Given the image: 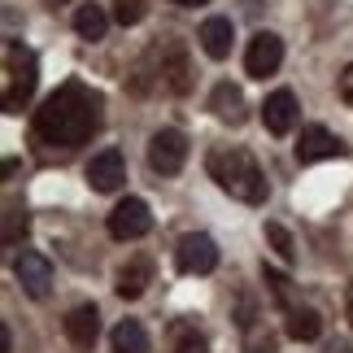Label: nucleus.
Wrapping results in <instances>:
<instances>
[{
	"mask_svg": "<svg viewBox=\"0 0 353 353\" xmlns=\"http://www.w3.org/2000/svg\"><path fill=\"white\" fill-rule=\"evenodd\" d=\"M35 83H39L35 52L9 39L5 44V114H22L35 97Z\"/></svg>",
	"mask_w": 353,
	"mask_h": 353,
	"instance_id": "7ed1b4c3",
	"label": "nucleus"
},
{
	"mask_svg": "<svg viewBox=\"0 0 353 353\" xmlns=\"http://www.w3.org/2000/svg\"><path fill=\"white\" fill-rule=\"evenodd\" d=\"M349 323H353V283H349Z\"/></svg>",
	"mask_w": 353,
	"mask_h": 353,
	"instance_id": "cd10ccee",
	"label": "nucleus"
},
{
	"mask_svg": "<svg viewBox=\"0 0 353 353\" xmlns=\"http://www.w3.org/2000/svg\"><path fill=\"white\" fill-rule=\"evenodd\" d=\"M296 114H301V105H296V97H292L288 88L270 92L266 105H262V122H266L270 135H288V131L296 127Z\"/></svg>",
	"mask_w": 353,
	"mask_h": 353,
	"instance_id": "f8f14e48",
	"label": "nucleus"
},
{
	"mask_svg": "<svg viewBox=\"0 0 353 353\" xmlns=\"http://www.w3.org/2000/svg\"><path fill=\"white\" fill-rule=\"evenodd\" d=\"M122 179H127V161H122L118 148H101L88 161V188L92 192H118Z\"/></svg>",
	"mask_w": 353,
	"mask_h": 353,
	"instance_id": "9d476101",
	"label": "nucleus"
},
{
	"mask_svg": "<svg viewBox=\"0 0 353 353\" xmlns=\"http://www.w3.org/2000/svg\"><path fill=\"white\" fill-rule=\"evenodd\" d=\"M44 5H65V0H44Z\"/></svg>",
	"mask_w": 353,
	"mask_h": 353,
	"instance_id": "c85d7f7f",
	"label": "nucleus"
},
{
	"mask_svg": "<svg viewBox=\"0 0 353 353\" xmlns=\"http://www.w3.org/2000/svg\"><path fill=\"white\" fill-rule=\"evenodd\" d=\"M174 266H179L183 275H210V270L219 266V244H214L205 232L183 236L179 249H174Z\"/></svg>",
	"mask_w": 353,
	"mask_h": 353,
	"instance_id": "39448f33",
	"label": "nucleus"
},
{
	"mask_svg": "<svg viewBox=\"0 0 353 353\" xmlns=\"http://www.w3.org/2000/svg\"><path fill=\"white\" fill-rule=\"evenodd\" d=\"M288 336H292V341H319V336H323V319H319V310H310V305H292V310H288Z\"/></svg>",
	"mask_w": 353,
	"mask_h": 353,
	"instance_id": "a211bd4d",
	"label": "nucleus"
},
{
	"mask_svg": "<svg viewBox=\"0 0 353 353\" xmlns=\"http://www.w3.org/2000/svg\"><path fill=\"white\" fill-rule=\"evenodd\" d=\"M9 349H13V341H9V327L0 323V353H9Z\"/></svg>",
	"mask_w": 353,
	"mask_h": 353,
	"instance_id": "a878e982",
	"label": "nucleus"
},
{
	"mask_svg": "<svg viewBox=\"0 0 353 353\" xmlns=\"http://www.w3.org/2000/svg\"><path fill=\"white\" fill-rule=\"evenodd\" d=\"M249 353H270V349H249Z\"/></svg>",
	"mask_w": 353,
	"mask_h": 353,
	"instance_id": "c756f323",
	"label": "nucleus"
},
{
	"mask_svg": "<svg viewBox=\"0 0 353 353\" xmlns=\"http://www.w3.org/2000/svg\"><path fill=\"white\" fill-rule=\"evenodd\" d=\"M262 279H266V288H270V296L283 305V310H292V279L283 275V270H275V266H266L262 262Z\"/></svg>",
	"mask_w": 353,
	"mask_h": 353,
	"instance_id": "aec40b11",
	"label": "nucleus"
},
{
	"mask_svg": "<svg viewBox=\"0 0 353 353\" xmlns=\"http://www.w3.org/2000/svg\"><path fill=\"white\" fill-rule=\"evenodd\" d=\"M170 5H183V9H196V5H210V0H170Z\"/></svg>",
	"mask_w": 353,
	"mask_h": 353,
	"instance_id": "bb28decb",
	"label": "nucleus"
},
{
	"mask_svg": "<svg viewBox=\"0 0 353 353\" xmlns=\"http://www.w3.org/2000/svg\"><path fill=\"white\" fill-rule=\"evenodd\" d=\"M148 227H153V214H148V205L140 196L118 201L114 214H110V236L114 240H140V236H148Z\"/></svg>",
	"mask_w": 353,
	"mask_h": 353,
	"instance_id": "0eeeda50",
	"label": "nucleus"
},
{
	"mask_svg": "<svg viewBox=\"0 0 353 353\" xmlns=\"http://www.w3.org/2000/svg\"><path fill=\"white\" fill-rule=\"evenodd\" d=\"M61 327H65V341H70L74 349H92L97 336H101V310L97 305H74Z\"/></svg>",
	"mask_w": 353,
	"mask_h": 353,
	"instance_id": "ddd939ff",
	"label": "nucleus"
},
{
	"mask_svg": "<svg viewBox=\"0 0 353 353\" xmlns=\"http://www.w3.org/2000/svg\"><path fill=\"white\" fill-rule=\"evenodd\" d=\"M13 279L22 283L26 296H35V301H44L48 288H52V266L44 253H18V262H13Z\"/></svg>",
	"mask_w": 353,
	"mask_h": 353,
	"instance_id": "1a4fd4ad",
	"label": "nucleus"
},
{
	"mask_svg": "<svg viewBox=\"0 0 353 353\" xmlns=\"http://www.w3.org/2000/svg\"><path fill=\"white\" fill-rule=\"evenodd\" d=\"M205 170H210V179L223 188L227 196H236L244 201V205H266V174L262 166H257V157L249 153V148H240V144H223V148H214V153L205 157Z\"/></svg>",
	"mask_w": 353,
	"mask_h": 353,
	"instance_id": "f03ea898",
	"label": "nucleus"
},
{
	"mask_svg": "<svg viewBox=\"0 0 353 353\" xmlns=\"http://www.w3.org/2000/svg\"><path fill=\"white\" fill-rule=\"evenodd\" d=\"M332 157H345V144L341 135H332L327 127H305L301 135H296V161L301 166H314V161H332Z\"/></svg>",
	"mask_w": 353,
	"mask_h": 353,
	"instance_id": "6e6552de",
	"label": "nucleus"
},
{
	"mask_svg": "<svg viewBox=\"0 0 353 353\" xmlns=\"http://www.w3.org/2000/svg\"><path fill=\"white\" fill-rule=\"evenodd\" d=\"M183 161H188L183 131H174V127L153 131V140H148V166H153V174H161V179H166V174H179Z\"/></svg>",
	"mask_w": 353,
	"mask_h": 353,
	"instance_id": "20e7f679",
	"label": "nucleus"
},
{
	"mask_svg": "<svg viewBox=\"0 0 353 353\" xmlns=\"http://www.w3.org/2000/svg\"><path fill=\"white\" fill-rule=\"evenodd\" d=\"M210 110L219 122H232V127H240L244 122V92L236 83H219L210 92Z\"/></svg>",
	"mask_w": 353,
	"mask_h": 353,
	"instance_id": "dca6fc26",
	"label": "nucleus"
},
{
	"mask_svg": "<svg viewBox=\"0 0 353 353\" xmlns=\"http://www.w3.org/2000/svg\"><path fill=\"white\" fill-rule=\"evenodd\" d=\"M153 57H157V83L166 92H174V97H183L188 83H192V79H188V74H192V70H188V52L179 44H161Z\"/></svg>",
	"mask_w": 353,
	"mask_h": 353,
	"instance_id": "9b49d317",
	"label": "nucleus"
},
{
	"mask_svg": "<svg viewBox=\"0 0 353 353\" xmlns=\"http://www.w3.org/2000/svg\"><path fill=\"white\" fill-rule=\"evenodd\" d=\"M74 31L97 44V39H105V31H110V13L101 5H79L74 9Z\"/></svg>",
	"mask_w": 353,
	"mask_h": 353,
	"instance_id": "f3484780",
	"label": "nucleus"
},
{
	"mask_svg": "<svg viewBox=\"0 0 353 353\" xmlns=\"http://www.w3.org/2000/svg\"><path fill=\"white\" fill-rule=\"evenodd\" d=\"M266 240L275 244V253L283 257V262H292V257H296V244H292V236H288V227H279V223H266Z\"/></svg>",
	"mask_w": 353,
	"mask_h": 353,
	"instance_id": "5701e85b",
	"label": "nucleus"
},
{
	"mask_svg": "<svg viewBox=\"0 0 353 353\" xmlns=\"http://www.w3.org/2000/svg\"><path fill=\"white\" fill-rule=\"evenodd\" d=\"M341 101H345L349 110H353V61L345 65V74H341Z\"/></svg>",
	"mask_w": 353,
	"mask_h": 353,
	"instance_id": "393cba45",
	"label": "nucleus"
},
{
	"mask_svg": "<svg viewBox=\"0 0 353 353\" xmlns=\"http://www.w3.org/2000/svg\"><path fill=\"white\" fill-rule=\"evenodd\" d=\"M140 18H144V0H114V22L135 26Z\"/></svg>",
	"mask_w": 353,
	"mask_h": 353,
	"instance_id": "b1692460",
	"label": "nucleus"
},
{
	"mask_svg": "<svg viewBox=\"0 0 353 353\" xmlns=\"http://www.w3.org/2000/svg\"><path fill=\"white\" fill-rule=\"evenodd\" d=\"M101 110H105L101 92H92L88 83L70 79V83H61L52 97H44V105L35 110L31 131H35V140L48 144V148H79L97 135Z\"/></svg>",
	"mask_w": 353,
	"mask_h": 353,
	"instance_id": "f257e3e1",
	"label": "nucleus"
},
{
	"mask_svg": "<svg viewBox=\"0 0 353 353\" xmlns=\"http://www.w3.org/2000/svg\"><path fill=\"white\" fill-rule=\"evenodd\" d=\"M110 345H114V353H148V332L135 319H122L110 336Z\"/></svg>",
	"mask_w": 353,
	"mask_h": 353,
	"instance_id": "6ab92c4d",
	"label": "nucleus"
},
{
	"mask_svg": "<svg viewBox=\"0 0 353 353\" xmlns=\"http://www.w3.org/2000/svg\"><path fill=\"white\" fill-rule=\"evenodd\" d=\"M26 227H31V219H26V210L22 205H5V244H18L26 236Z\"/></svg>",
	"mask_w": 353,
	"mask_h": 353,
	"instance_id": "412c9836",
	"label": "nucleus"
},
{
	"mask_svg": "<svg viewBox=\"0 0 353 353\" xmlns=\"http://www.w3.org/2000/svg\"><path fill=\"white\" fill-rule=\"evenodd\" d=\"M174 353H210V341L196 327H174Z\"/></svg>",
	"mask_w": 353,
	"mask_h": 353,
	"instance_id": "4be33fe9",
	"label": "nucleus"
},
{
	"mask_svg": "<svg viewBox=\"0 0 353 353\" xmlns=\"http://www.w3.org/2000/svg\"><path fill=\"white\" fill-rule=\"evenodd\" d=\"M196 39H201V48H205V57L223 61L227 52H232L236 26H232V18H205V22H201V31H196Z\"/></svg>",
	"mask_w": 353,
	"mask_h": 353,
	"instance_id": "2eb2a0df",
	"label": "nucleus"
},
{
	"mask_svg": "<svg viewBox=\"0 0 353 353\" xmlns=\"http://www.w3.org/2000/svg\"><path fill=\"white\" fill-rule=\"evenodd\" d=\"M279 61H283V39H279L275 31H257V35L249 39V48H244V74H249V79L275 74Z\"/></svg>",
	"mask_w": 353,
	"mask_h": 353,
	"instance_id": "423d86ee",
	"label": "nucleus"
},
{
	"mask_svg": "<svg viewBox=\"0 0 353 353\" xmlns=\"http://www.w3.org/2000/svg\"><path fill=\"white\" fill-rule=\"evenodd\" d=\"M148 283H153V257H131V262L118 270L114 292L122 296V301H135V296H144Z\"/></svg>",
	"mask_w": 353,
	"mask_h": 353,
	"instance_id": "4468645a",
	"label": "nucleus"
}]
</instances>
